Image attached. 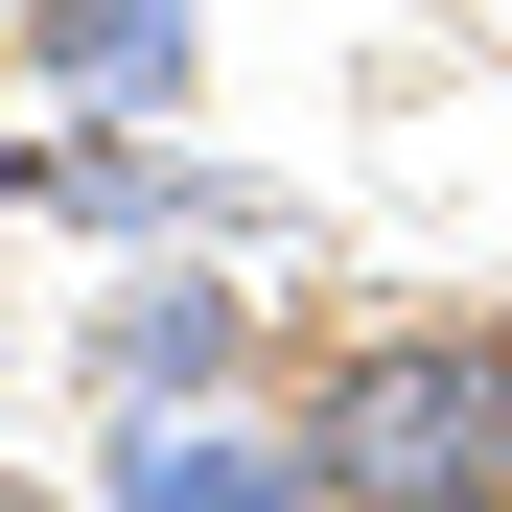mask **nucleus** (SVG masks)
I'll list each match as a JSON object with an SVG mask.
<instances>
[{"label":"nucleus","instance_id":"39448f33","mask_svg":"<svg viewBox=\"0 0 512 512\" xmlns=\"http://www.w3.org/2000/svg\"><path fill=\"white\" fill-rule=\"evenodd\" d=\"M396 512H512V466H466V489H396Z\"/></svg>","mask_w":512,"mask_h":512},{"label":"nucleus","instance_id":"20e7f679","mask_svg":"<svg viewBox=\"0 0 512 512\" xmlns=\"http://www.w3.org/2000/svg\"><path fill=\"white\" fill-rule=\"evenodd\" d=\"M117 512H326V489H303V443H233L187 396V419H117Z\"/></svg>","mask_w":512,"mask_h":512},{"label":"nucleus","instance_id":"f03ea898","mask_svg":"<svg viewBox=\"0 0 512 512\" xmlns=\"http://www.w3.org/2000/svg\"><path fill=\"white\" fill-rule=\"evenodd\" d=\"M24 70L70 117H187V70H210V0H24Z\"/></svg>","mask_w":512,"mask_h":512},{"label":"nucleus","instance_id":"7ed1b4c3","mask_svg":"<svg viewBox=\"0 0 512 512\" xmlns=\"http://www.w3.org/2000/svg\"><path fill=\"white\" fill-rule=\"evenodd\" d=\"M233 350H256L233 280H117V303H94V396H117V419H187Z\"/></svg>","mask_w":512,"mask_h":512},{"label":"nucleus","instance_id":"423d86ee","mask_svg":"<svg viewBox=\"0 0 512 512\" xmlns=\"http://www.w3.org/2000/svg\"><path fill=\"white\" fill-rule=\"evenodd\" d=\"M0 47H24V0H0Z\"/></svg>","mask_w":512,"mask_h":512},{"label":"nucleus","instance_id":"f257e3e1","mask_svg":"<svg viewBox=\"0 0 512 512\" xmlns=\"http://www.w3.org/2000/svg\"><path fill=\"white\" fill-rule=\"evenodd\" d=\"M303 489L326 512H396V489H466L512 466V326H350V350L303 373Z\"/></svg>","mask_w":512,"mask_h":512}]
</instances>
